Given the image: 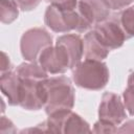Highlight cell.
<instances>
[{
  "label": "cell",
  "mask_w": 134,
  "mask_h": 134,
  "mask_svg": "<svg viewBox=\"0 0 134 134\" xmlns=\"http://www.w3.org/2000/svg\"><path fill=\"white\" fill-rule=\"evenodd\" d=\"M47 99L44 106L47 115L69 111L74 105V88L71 81L64 76L47 77L45 80Z\"/></svg>",
  "instance_id": "6da1fadb"
},
{
  "label": "cell",
  "mask_w": 134,
  "mask_h": 134,
  "mask_svg": "<svg viewBox=\"0 0 134 134\" xmlns=\"http://www.w3.org/2000/svg\"><path fill=\"white\" fill-rule=\"evenodd\" d=\"M22 132L39 133H90V127L80 115L69 111L48 115V118L36 128L23 130Z\"/></svg>",
  "instance_id": "7a4b0ae2"
},
{
  "label": "cell",
  "mask_w": 134,
  "mask_h": 134,
  "mask_svg": "<svg viewBox=\"0 0 134 134\" xmlns=\"http://www.w3.org/2000/svg\"><path fill=\"white\" fill-rule=\"evenodd\" d=\"M72 79L75 85L81 88L99 90L109 81V70L102 61L85 59L73 68Z\"/></svg>",
  "instance_id": "3957f363"
},
{
  "label": "cell",
  "mask_w": 134,
  "mask_h": 134,
  "mask_svg": "<svg viewBox=\"0 0 134 134\" xmlns=\"http://www.w3.org/2000/svg\"><path fill=\"white\" fill-rule=\"evenodd\" d=\"M110 5L106 0H79L76 10L80 16L79 32L88 30L92 25H96L110 16Z\"/></svg>",
  "instance_id": "277c9868"
},
{
  "label": "cell",
  "mask_w": 134,
  "mask_h": 134,
  "mask_svg": "<svg viewBox=\"0 0 134 134\" xmlns=\"http://www.w3.org/2000/svg\"><path fill=\"white\" fill-rule=\"evenodd\" d=\"M97 40L109 50L120 47L127 40V36L119 23L118 15H110L105 21L94 25L92 29Z\"/></svg>",
  "instance_id": "5b68a950"
},
{
  "label": "cell",
  "mask_w": 134,
  "mask_h": 134,
  "mask_svg": "<svg viewBox=\"0 0 134 134\" xmlns=\"http://www.w3.org/2000/svg\"><path fill=\"white\" fill-rule=\"evenodd\" d=\"M52 45V38L47 30L41 27L28 29L21 38V53L28 62H37L41 52Z\"/></svg>",
  "instance_id": "8992f818"
},
{
  "label": "cell",
  "mask_w": 134,
  "mask_h": 134,
  "mask_svg": "<svg viewBox=\"0 0 134 134\" xmlns=\"http://www.w3.org/2000/svg\"><path fill=\"white\" fill-rule=\"evenodd\" d=\"M20 77V76H19ZM20 89L19 106L26 110H39L46 104L47 92L45 87V80L22 79Z\"/></svg>",
  "instance_id": "52a82bcc"
},
{
  "label": "cell",
  "mask_w": 134,
  "mask_h": 134,
  "mask_svg": "<svg viewBox=\"0 0 134 134\" xmlns=\"http://www.w3.org/2000/svg\"><path fill=\"white\" fill-rule=\"evenodd\" d=\"M39 64L47 73L59 74L71 69V60L66 47L55 42V45L46 47L39 57Z\"/></svg>",
  "instance_id": "ba28073f"
},
{
  "label": "cell",
  "mask_w": 134,
  "mask_h": 134,
  "mask_svg": "<svg viewBox=\"0 0 134 134\" xmlns=\"http://www.w3.org/2000/svg\"><path fill=\"white\" fill-rule=\"evenodd\" d=\"M45 24L55 32H67L80 28V16L76 9L74 10H61L53 5L46 8L44 16Z\"/></svg>",
  "instance_id": "9c48e42d"
},
{
  "label": "cell",
  "mask_w": 134,
  "mask_h": 134,
  "mask_svg": "<svg viewBox=\"0 0 134 134\" xmlns=\"http://www.w3.org/2000/svg\"><path fill=\"white\" fill-rule=\"evenodd\" d=\"M98 117L99 120L113 126L120 125L127 118L126 107L120 96L113 92L104 93L98 108Z\"/></svg>",
  "instance_id": "30bf717a"
},
{
  "label": "cell",
  "mask_w": 134,
  "mask_h": 134,
  "mask_svg": "<svg viewBox=\"0 0 134 134\" xmlns=\"http://www.w3.org/2000/svg\"><path fill=\"white\" fill-rule=\"evenodd\" d=\"M0 86L2 93L6 96L8 104L12 106L19 105L20 103V89L21 80L16 71H8L1 74Z\"/></svg>",
  "instance_id": "8fae6325"
},
{
  "label": "cell",
  "mask_w": 134,
  "mask_h": 134,
  "mask_svg": "<svg viewBox=\"0 0 134 134\" xmlns=\"http://www.w3.org/2000/svg\"><path fill=\"white\" fill-rule=\"evenodd\" d=\"M57 42L63 44L66 47L71 60V69H73L81 62L84 54V40L79 35L67 34L59 37Z\"/></svg>",
  "instance_id": "7c38bea8"
},
{
  "label": "cell",
  "mask_w": 134,
  "mask_h": 134,
  "mask_svg": "<svg viewBox=\"0 0 134 134\" xmlns=\"http://www.w3.org/2000/svg\"><path fill=\"white\" fill-rule=\"evenodd\" d=\"M109 49L106 48L95 37L94 32L91 30L86 34L84 38V55L85 59L89 60H104L108 53Z\"/></svg>",
  "instance_id": "4fadbf2b"
},
{
  "label": "cell",
  "mask_w": 134,
  "mask_h": 134,
  "mask_svg": "<svg viewBox=\"0 0 134 134\" xmlns=\"http://www.w3.org/2000/svg\"><path fill=\"white\" fill-rule=\"evenodd\" d=\"M18 75L22 79H36V80H45L47 79V72L43 69L40 64L36 62L23 63L19 65L16 69Z\"/></svg>",
  "instance_id": "5bb4252c"
},
{
  "label": "cell",
  "mask_w": 134,
  "mask_h": 134,
  "mask_svg": "<svg viewBox=\"0 0 134 134\" xmlns=\"http://www.w3.org/2000/svg\"><path fill=\"white\" fill-rule=\"evenodd\" d=\"M119 23L127 36V39L134 37V5L126 7L117 13Z\"/></svg>",
  "instance_id": "9a60e30c"
},
{
  "label": "cell",
  "mask_w": 134,
  "mask_h": 134,
  "mask_svg": "<svg viewBox=\"0 0 134 134\" xmlns=\"http://www.w3.org/2000/svg\"><path fill=\"white\" fill-rule=\"evenodd\" d=\"M18 5L13 0H1L0 17L2 23H10L18 17Z\"/></svg>",
  "instance_id": "2e32d148"
},
{
  "label": "cell",
  "mask_w": 134,
  "mask_h": 134,
  "mask_svg": "<svg viewBox=\"0 0 134 134\" xmlns=\"http://www.w3.org/2000/svg\"><path fill=\"white\" fill-rule=\"evenodd\" d=\"M50 5L55 6L61 10H74L77 7L79 0H47Z\"/></svg>",
  "instance_id": "e0dca14e"
},
{
  "label": "cell",
  "mask_w": 134,
  "mask_h": 134,
  "mask_svg": "<svg viewBox=\"0 0 134 134\" xmlns=\"http://www.w3.org/2000/svg\"><path fill=\"white\" fill-rule=\"evenodd\" d=\"M116 130H117L116 126L105 122L103 120H98L94 124L92 132L93 133H115Z\"/></svg>",
  "instance_id": "ac0fdd59"
},
{
  "label": "cell",
  "mask_w": 134,
  "mask_h": 134,
  "mask_svg": "<svg viewBox=\"0 0 134 134\" xmlns=\"http://www.w3.org/2000/svg\"><path fill=\"white\" fill-rule=\"evenodd\" d=\"M22 10H31L38 6L41 0H13Z\"/></svg>",
  "instance_id": "d6986e66"
},
{
  "label": "cell",
  "mask_w": 134,
  "mask_h": 134,
  "mask_svg": "<svg viewBox=\"0 0 134 134\" xmlns=\"http://www.w3.org/2000/svg\"><path fill=\"white\" fill-rule=\"evenodd\" d=\"M16 128L13 125V122L7 119L5 116L1 117L0 120V133L1 134H7V133H16Z\"/></svg>",
  "instance_id": "ffe728a7"
},
{
  "label": "cell",
  "mask_w": 134,
  "mask_h": 134,
  "mask_svg": "<svg viewBox=\"0 0 134 134\" xmlns=\"http://www.w3.org/2000/svg\"><path fill=\"white\" fill-rule=\"evenodd\" d=\"M124 104L129 113L134 116V95L130 94L127 90L124 92Z\"/></svg>",
  "instance_id": "44dd1931"
},
{
  "label": "cell",
  "mask_w": 134,
  "mask_h": 134,
  "mask_svg": "<svg viewBox=\"0 0 134 134\" xmlns=\"http://www.w3.org/2000/svg\"><path fill=\"white\" fill-rule=\"evenodd\" d=\"M108 2V4L110 5L111 9L117 10V9H121L127 7L128 5H130L134 0H106Z\"/></svg>",
  "instance_id": "7402d4cb"
},
{
  "label": "cell",
  "mask_w": 134,
  "mask_h": 134,
  "mask_svg": "<svg viewBox=\"0 0 134 134\" xmlns=\"http://www.w3.org/2000/svg\"><path fill=\"white\" fill-rule=\"evenodd\" d=\"M12 71V63L4 51L1 52V74Z\"/></svg>",
  "instance_id": "603a6c76"
},
{
  "label": "cell",
  "mask_w": 134,
  "mask_h": 134,
  "mask_svg": "<svg viewBox=\"0 0 134 134\" xmlns=\"http://www.w3.org/2000/svg\"><path fill=\"white\" fill-rule=\"evenodd\" d=\"M116 132H134V120H128L121 126V128L117 129Z\"/></svg>",
  "instance_id": "cb8c5ba5"
},
{
  "label": "cell",
  "mask_w": 134,
  "mask_h": 134,
  "mask_svg": "<svg viewBox=\"0 0 134 134\" xmlns=\"http://www.w3.org/2000/svg\"><path fill=\"white\" fill-rule=\"evenodd\" d=\"M126 90L130 94L134 95V71L129 75V79H128V87L126 88Z\"/></svg>",
  "instance_id": "d4e9b609"
}]
</instances>
